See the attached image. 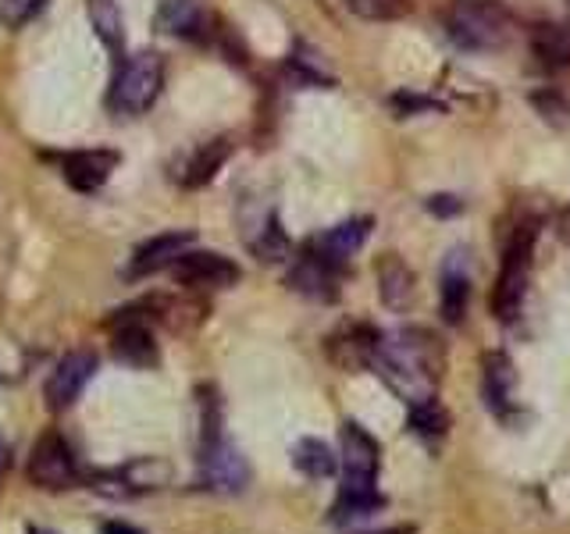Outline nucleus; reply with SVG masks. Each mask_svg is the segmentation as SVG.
I'll list each match as a JSON object with an SVG mask.
<instances>
[{
	"mask_svg": "<svg viewBox=\"0 0 570 534\" xmlns=\"http://www.w3.org/2000/svg\"><path fill=\"white\" fill-rule=\"evenodd\" d=\"M47 0H0V22H4L8 29H18L32 22L36 14L43 11Z\"/></svg>",
	"mask_w": 570,
	"mask_h": 534,
	"instance_id": "nucleus-28",
	"label": "nucleus"
},
{
	"mask_svg": "<svg viewBox=\"0 0 570 534\" xmlns=\"http://www.w3.org/2000/svg\"><path fill=\"white\" fill-rule=\"evenodd\" d=\"M29 477H32V485L58 492V488L79 485L82 471H79L76 456H71V445L61 435L50 432V435H43L40 442H36L32 459H29Z\"/></svg>",
	"mask_w": 570,
	"mask_h": 534,
	"instance_id": "nucleus-7",
	"label": "nucleus"
},
{
	"mask_svg": "<svg viewBox=\"0 0 570 534\" xmlns=\"http://www.w3.org/2000/svg\"><path fill=\"white\" fill-rule=\"evenodd\" d=\"M254 254L261 260H282L285 254H289V239H285V231L278 228L275 218L267 221V228L261 231V239H254Z\"/></svg>",
	"mask_w": 570,
	"mask_h": 534,
	"instance_id": "nucleus-27",
	"label": "nucleus"
},
{
	"mask_svg": "<svg viewBox=\"0 0 570 534\" xmlns=\"http://www.w3.org/2000/svg\"><path fill=\"white\" fill-rule=\"evenodd\" d=\"M389 506V498L374 488V492H356V488H338V498L332 506V524H350L361 521V516H371Z\"/></svg>",
	"mask_w": 570,
	"mask_h": 534,
	"instance_id": "nucleus-18",
	"label": "nucleus"
},
{
	"mask_svg": "<svg viewBox=\"0 0 570 534\" xmlns=\"http://www.w3.org/2000/svg\"><path fill=\"white\" fill-rule=\"evenodd\" d=\"M111 346L115 356L121 364L129 367H154L157 364V346H154V335L147 328V320L136 317L132 310H125L115 320V335H111Z\"/></svg>",
	"mask_w": 570,
	"mask_h": 534,
	"instance_id": "nucleus-11",
	"label": "nucleus"
},
{
	"mask_svg": "<svg viewBox=\"0 0 570 534\" xmlns=\"http://www.w3.org/2000/svg\"><path fill=\"white\" fill-rule=\"evenodd\" d=\"M367 236H371V218H350L343 225L328 228L325 236H317L307 249H311L314 257L328 260L332 267L343 271V267L350 264V257L367 243Z\"/></svg>",
	"mask_w": 570,
	"mask_h": 534,
	"instance_id": "nucleus-12",
	"label": "nucleus"
},
{
	"mask_svg": "<svg viewBox=\"0 0 570 534\" xmlns=\"http://www.w3.org/2000/svg\"><path fill=\"white\" fill-rule=\"evenodd\" d=\"M94 370H97V356L94 353H86V349L68 353L47 378V406L50 409H68L82 396V388H86L89 378H94Z\"/></svg>",
	"mask_w": 570,
	"mask_h": 534,
	"instance_id": "nucleus-10",
	"label": "nucleus"
},
{
	"mask_svg": "<svg viewBox=\"0 0 570 534\" xmlns=\"http://www.w3.org/2000/svg\"><path fill=\"white\" fill-rule=\"evenodd\" d=\"M531 50L546 68L570 65V32L560 26H539L531 36Z\"/></svg>",
	"mask_w": 570,
	"mask_h": 534,
	"instance_id": "nucleus-23",
	"label": "nucleus"
},
{
	"mask_svg": "<svg viewBox=\"0 0 570 534\" xmlns=\"http://www.w3.org/2000/svg\"><path fill=\"white\" fill-rule=\"evenodd\" d=\"M428 210L439 214V218H442V214L450 218V214H460V200H456V196H432V200H428Z\"/></svg>",
	"mask_w": 570,
	"mask_h": 534,
	"instance_id": "nucleus-29",
	"label": "nucleus"
},
{
	"mask_svg": "<svg viewBox=\"0 0 570 534\" xmlns=\"http://www.w3.org/2000/svg\"><path fill=\"white\" fill-rule=\"evenodd\" d=\"M371 367L406 406H421L435 399L445 370V349L428 328H400L392 335H379Z\"/></svg>",
	"mask_w": 570,
	"mask_h": 534,
	"instance_id": "nucleus-1",
	"label": "nucleus"
},
{
	"mask_svg": "<svg viewBox=\"0 0 570 534\" xmlns=\"http://www.w3.org/2000/svg\"><path fill=\"white\" fill-rule=\"evenodd\" d=\"M157 26H160V32L196 36L204 29V11L196 8V0H165L157 11Z\"/></svg>",
	"mask_w": 570,
	"mask_h": 534,
	"instance_id": "nucleus-21",
	"label": "nucleus"
},
{
	"mask_svg": "<svg viewBox=\"0 0 570 534\" xmlns=\"http://www.w3.org/2000/svg\"><path fill=\"white\" fill-rule=\"evenodd\" d=\"M189 246H193V231H160V236H154L150 243H142V246L136 249L129 275L139 278V275H154V271H160V267H171L178 257L186 254Z\"/></svg>",
	"mask_w": 570,
	"mask_h": 534,
	"instance_id": "nucleus-15",
	"label": "nucleus"
},
{
	"mask_svg": "<svg viewBox=\"0 0 570 534\" xmlns=\"http://www.w3.org/2000/svg\"><path fill=\"white\" fill-rule=\"evenodd\" d=\"M468 303H471V275L468 264H463V254H453L442 267V320L445 325L460 328L463 317H468Z\"/></svg>",
	"mask_w": 570,
	"mask_h": 534,
	"instance_id": "nucleus-16",
	"label": "nucleus"
},
{
	"mask_svg": "<svg viewBox=\"0 0 570 534\" xmlns=\"http://www.w3.org/2000/svg\"><path fill=\"white\" fill-rule=\"evenodd\" d=\"M410 432L424 442H439L450 432V414L439 406V399H428L421 406H410Z\"/></svg>",
	"mask_w": 570,
	"mask_h": 534,
	"instance_id": "nucleus-24",
	"label": "nucleus"
},
{
	"mask_svg": "<svg viewBox=\"0 0 570 534\" xmlns=\"http://www.w3.org/2000/svg\"><path fill=\"white\" fill-rule=\"evenodd\" d=\"M171 275L183 285H189V289H228V285L239 281L243 271L236 260L214 254V249H186L171 264Z\"/></svg>",
	"mask_w": 570,
	"mask_h": 534,
	"instance_id": "nucleus-8",
	"label": "nucleus"
},
{
	"mask_svg": "<svg viewBox=\"0 0 570 534\" xmlns=\"http://www.w3.org/2000/svg\"><path fill=\"white\" fill-rule=\"evenodd\" d=\"M86 14H89V26L100 36V43L107 50H121L125 43V22H121V11L115 0H86Z\"/></svg>",
	"mask_w": 570,
	"mask_h": 534,
	"instance_id": "nucleus-19",
	"label": "nucleus"
},
{
	"mask_svg": "<svg viewBox=\"0 0 570 534\" xmlns=\"http://www.w3.org/2000/svg\"><path fill=\"white\" fill-rule=\"evenodd\" d=\"M200 481L214 492H243L249 467L239 449L222 435L218 399H204V442H200Z\"/></svg>",
	"mask_w": 570,
	"mask_h": 534,
	"instance_id": "nucleus-3",
	"label": "nucleus"
},
{
	"mask_svg": "<svg viewBox=\"0 0 570 534\" xmlns=\"http://www.w3.org/2000/svg\"><path fill=\"white\" fill-rule=\"evenodd\" d=\"M379 285H382V299L392 310H406L410 299H414V275L400 257H382L379 260Z\"/></svg>",
	"mask_w": 570,
	"mask_h": 534,
	"instance_id": "nucleus-17",
	"label": "nucleus"
},
{
	"mask_svg": "<svg viewBox=\"0 0 570 534\" xmlns=\"http://www.w3.org/2000/svg\"><path fill=\"white\" fill-rule=\"evenodd\" d=\"M228 154H232V147H228V139H210L207 147H200L193 154V160L186 165V175H183V182L189 186V189H196V186H207L214 175H218V168L228 160Z\"/></svg>",
	"mask_w": 570,
	"mask_h": 534,
	"instance_id": "nucleus-20",
	"label": "nucleus"
},
{
	"mask_svg": "<svg viewBox=\"0 0 570 534\" xmlns=\"http://www.w3.org/2000/svg\"><path fill=\"white\" fill-rule=\"evenodd\" d=\"M293 463H296V471H303L307 477L321 481V477H332L338 471V459L335 453L328 449L321 438H303L296 442V449H293Z\"/></svg>",
	"mask_w": 570,
	"mask_h": 534,
	"instance_id": "nucleus-22",
	"label": "nucleus"
},
{
	"mask_svg": "<svg viewBox=\"0 0 570 534\" xmlns=\"http://www.w3.org/2000/svg\"><path fill=\"white\" fill-rule=\"evenodd\" d=\"M32 534H47V531H32Z\"/></svg>",
	"mask_w": 570,
	"mask_h": 534,
	"instance_id": "nucleus-33",
	"label": "nucleus"
},
{
	"mask_svg": "<svg viewBox=\"0 0 570 534\" xmlns=\"http://www.w3.org/2000/svg\"><path fill=\"white\" fill-rule=\"evenodd\" d=\"M104 534H139V531L129 524H104Z\"/></svg>",
	"mask_w": 570,
	"mask_h": 534,
	"instance_id": "nucleus-30",
	"label": "nucleus"
},
{
	"mask_svg": "<svg viewBox=\"0 0 570 534\" xmlns=\"http://www.w3.org/2000/svg\"><path fill=\"white\" fill-rule=\"evenodd\" d=\"M531 107L542 115V121L552 125V129L570 132V97H563L560 89H534Z\"/></svg>",
	"mask_w": 570,
	"mask_h": 534,
	"instance_id": "nucleus-25",
	"label": "nucleus"
},
{
	"mask_svg": "<svg viewBox=\"0 0 570 534\" xmlns=\"http://www.w3.org/2000/svg\"><path fill=\"white\" fill-rule=\"evenodd\" d=\"M371 534H414V527H392V531H371Z\"/></svg>",
	"mask_w": 570,
	"mask_h": 534,
	"instance_id": "nucleus-32",
	"label": "nucleus"
},
{
	"mask_svg": "<svg viewBox=\"0 0 570 534\" xmlns=\"http://www.w3.org/2000/svg\"><path fill=\"white\" fill-rule=\"evenodd\" d=\"M382 471V449L361 424H343V488L374 492Z\"/></svg>",
	"mask_w": 570,
	"mask_h": 534,
	"instance_id": "nucleus-6",
	"label": "nucleus"
},
{
	"mask_svg": "<svg viewBox=\"0 0 570 534\" xmlns=\"http://www.w3.org/2000/svg\"><path fill=\"white\" fill-rule=\"evenodd\" d=\"M445 32L460 50H495L510 40V14L492 0H453Z\"/></svg>",
	"mask_w": 570,
	"mask_h": 534,
	"instance_id": "nucleus-4",
	"label": "nucleus"
},
{
	"mask_svg": "<svg viewBox=\"0 0 570 534\" xmlns=\"http://www.w3.org/2000/svg\"><path fill=\"white\" fill-rule=\"evenodd\" d=\"M350 11L367 22H396L406 14V0H346Z\"/></svg>",
	"mask_w": 570,
	"mask_h": 534,
	"instance_id": "nucleus-26",
	"label": "nucleus"
},
{
	"mask_svg": "<svg viewBox=\"0 0 570 534\" xmlns=\"http://www.w3.org/2000/svg\"><path fill=\"white\" fill-rule=\"evenodd\" d=\"M534 243H539V221H521L510 231V243L503 249V264H499V281L492 293V310L503 325H513L524 310Z\"/></svg>",
	"mask_w": 570,
	"mask_h": 534,
	"instance_id": "nucleus-2",
	"label": "nucleus"
},
{
	"mask_svg": "<svg viewBox=\"0 0 570 534\" xmlns=\"http://www.w3.org/2000/svg\"><path fill=\"white\" fill-rule=\"evenodd\" d=\"M481 396L499 421L517 414V370L507 353H485L481 360Z\"/></svg>",
	"mask_w": 570,
	"mask_h": 534,
	"instance_id": "nucleus-9",
	"label": "nucleus"
},
{
	"mask_svg": "<svg viewBox=\"0 0 570 534\" xmlns=\"http://www.w3.org/2000/svg\"><path fill=\"white\" fill-rule=\"evenodd\" d=\"M338 278H343V271L332 267L328 260L314 257L311 249L296 260V267L289 271L293 289L303 293V296H311V299H321V303H332L338 296Z\"/></svg>",
	"mask_w": 570,
	"mask_h": 534,
	"instance_id": "nucleus-14",
	"label": "nucleus"
},
{
	"mask_svg": "<svg viewBox=\"0 0 570 534\" xmlns=\"http://www.w3.org/2000/svg\"><path fill=\"white\" fill-rule=\"evenodd\" d=\"M118 168V154L115 150H79L61 157V175L68 178L71 189L79 192H97L111 171Z\"/></svg>",
	"mask_w": 570,
	"mask_h": 534,
	"instance_id": "nucleus-13",
	"label": "nucleus"
},
{
	"mask_svg": "<svg viewBox=\"0 0 570 534\" xmlns=\"http://www.w3.org/2000/svg\"><path fill=\"white\" fill-rule=\"evenodd\" d=\"M11 467V453H8V445L0 442V477H4V471Z\"/></svg>",
	"mask_w": 570,
	"mask_h": 534,
	"instance_id": "nucleus-31",
	"label": "nucleus"
},
{
	"mask_svg": "<svg viewBox=\"0 0 570 534\" xmlns=\"http://www.w3.org/2000/svg\"><path fill=\"white\" fill-rule=\"evenodd\" d=\"M165 89V58L157 50H139L118 68L111 86V107L118 115H142Z\"/></svg>",
	"mask_w": 570,
	"mask_h": 534,
	"instance_id": "nucleus-5",
	"label": "nucleus"
}]
</instances>
